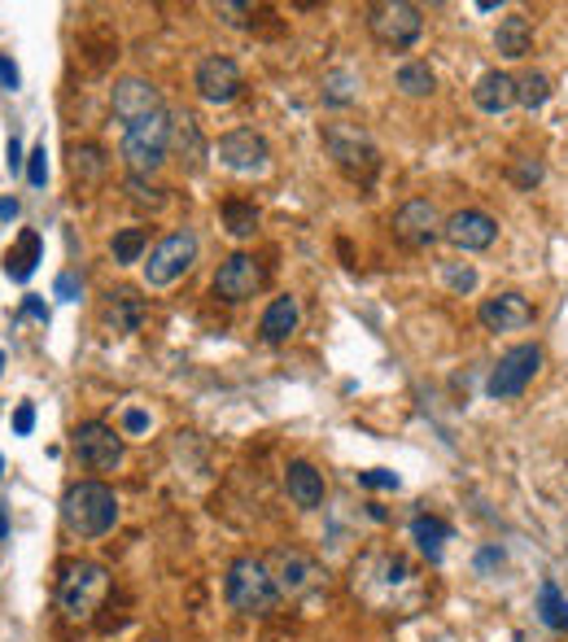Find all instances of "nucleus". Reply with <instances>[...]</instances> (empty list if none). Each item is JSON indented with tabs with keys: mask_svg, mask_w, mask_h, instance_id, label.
<instances>
[{
	"mask_svg": "<svg viewBox=\"0 0 568 642\" xmlns=\"http://www.w3.org/2000/svg\"><path fill=\"white\" fill-rule=\"evenodd\" d=\"M350 590L381 616H411L429 598V581L394 551H363L350 568Z\"/></svg>",
	"mask_w": 568,
	"mask_h": 642,
	"instance_id": "obj_1",
	"label": "nucleus"
},
{
	"mask_svg": "<svg viewBox=\"0 0 568 642\" xmlns=\"http://www.w3.org/2000/svg\"><path fill=\"white\" fill-rule=\"evenodd\" d=\"M62 524L71 538H106L119 524V494L106 481H79L62 498Z\"/></svg>",
	"mask_w": 568,
	"mask_h": 642,
	"instance_id": "obj_2",
	"label": "nucleus"
},
{
	"mask_svg": "<svg viewBox=\"0 0 568 642\" xmlns=\"http://www.w3.org/2000/svg\"><path fill=\"white\" fill-rule=\"evenodd\" d=\"M223 594H227L232 612H240V616H267V612L280 607V590L267 572V559H258V555H240L227 568Z\"/></svg>",
	"mask_w": 568,
	"mask_h": 642,
	"instance_id": "obj_3",
	"label": "nucleus"
},
{
	"mask_svg": "<svg viewBox=\"0 0 568 642\" xmlns=\"http://www.w3.org/2000/svg\"><path fill=\"white\" fill-rule=\"evenodd\" d=\"M324 149L337 162V171L355 184H372L381 171V149L372 145V136L355 123H329L324 127Z\"/></svg>",
	"mask_w": 568,
	"mask_h": 642,
	"instance_id": "obj_4",
	"label": "nucleus"
},
{
	"mask_svg": "<svg viewBox=\"0 0 568 642\" xmlns=\"http://www.w3.org/2000/svg\"><path fill=\"white\" fill-rule=\"evenodd\" d=\"M110 594V572L92 559H71L58 577V607L66 620H88Z\"/></svg>",
	"mask_w": 568,
	"mask_h": 642,
	"instance_id": "obj_5",
	"label": "nucleus"
},
{
	"mask_svg": "<svg viewBox=\"0 0 568 642\" xmlns=\"http://www.w3.org/2000/svg\"><path fill=\"white\" fill-rule=\"evenodd\" d=\"M171 123L175 119L166 110H158V114L123 127V162H127L132 175L145 180V175H153L171 158Z\"/></svg>",
	"mask_w": 568,
	"mask_h": 642,
	"instance_id": "obj_6",
	"label": "nucleus"
},
{
	"mask_svg": "<svg viewBox=\"0 0 568 642\" xmlns=\"http://www.w3.org/2000/svg\"><path fill=\"white\" fill-rule=\"evenodd\" d=\"M368 32L381 49H411L424 36V14L407 0H381V5H368Z\"/></svg>",
	"mask_w": 568,
	"mask_h": 642,
	"instance_id": "obj_7",
	"label": "nucleus"
},
{
	"mask_svg": "<svg viewBox=\"0 0 568 642\" xmlns=\"http://www.w3.org/2000/svg\"><path fill=\"white\" fill-rule=\"evenodd\" d=\"M267 559V572H271V581H275V590H280V598H307L311 590H320L324 585V568L307 555V551H271V555H262Z\"/></svg>",
	"mask_w": 568,
	"mask_h": 642,
	"instance_id": "obj_8",
	"label": "nucleus"
},
{
	"mask_svg": "<svg viewBox=\"0 0 568 642\" xmlns=\"http://www.w3.org/2000/svg\"><path fill=\"white\" fill-rule=\"evenodd\" d=\"M193 262H197V236H193L188 227H180V232L162 236V240L149 249L145 284H149V288H166V284H175Z\"/></svg>",
	"mask_w": 568,
	"mask_h": 642,
	"instance_id": "obj_9",
	"label": "nucleus"
},
{
	"mask_svg": "<svg viewBox=\"0 0 568 642\" xmlns=\"http://www.w3.org/2000/svg\"><path fill=\"white\" fill-rule=\"evenodd\" d=\"M71 450L88 472H114L123 464V433L110 429L106 420H84L71 433Z\"/></svg>",
	"mask_w": 568,
	"mask_h": 642,
	"instance_id": "obj_10",
	"label": "nucleus"
},
{
	"mask_svg": "<svg viewBox=\"0 0 568 642\" xmlns=\"http://www.w3.org/2000/svg\"><path fill=\"white\" fill-rule=\"evenodd\" d=\"M442 223H446V219L437 214V206L424 201V197H416V201H403V206L394 210L390 232H394V240L407 245V249H429V245L442 236Z\"/></svg>",
	"mask_w": 568,
	"mask_h": 642,
	"instance_id": "obj_11",
	"label": "nucleus"
},
{
	"mask_svg": "<svg viewBox=\"0 0 568 642\" xmlns=\"http://www.w3.org/2000/svg\"><path fill=\"white\" fill-rule=\"evenodd\" d=\"M538 368H542V350L538 346H516V350H507L498 363H494V372H490V398H520L524 394V385L538 376Z\"/></svg>",
	"mask_w": 568,
	"mask_h": 642,
	"instance_id": "obj_12",
	"label": "nucleus"
},
{
	"mask_svg": "<svg viewBox=\"0 0 568 642\" xmlns=\"http://www.w3.org/2000/svg\"><path fill=\"white\" fill-rule=\"evenodd\" d=\"M262 280H267V271H262V262H258L254 254H232V258L214 271L210 288H214L219 301L236 306V301H249V297L262 288Z\"/></svg>",
	"mask_w": 568,
	"mask_h": 642,
	"instance_id": "obj_13",
	"label": "nucleus"
},
{
	"mask_svg": "<svg viewBox=\"0 0 568 642\" xmlns=\"http://www.w3.org/2000/svg\"><path fill=\"white\" fill-rule=\"evenodd\" d=\"M219 162L232 171V175H262L267 166H271V149H267V140L258 136V132H249V127H236V132H227L223 140H219Z\"/></svg>",
	"mask_w": 568,
	"mask_h": 642,
	"instance_id": "obj_14",
	"label": "nucleus"
},
{
	"mask_svg": "<svg viewBox=\"0 0 568 642\" xmlns=\"http://www.w3.org/2000/svg\"><path fill=\"white\" fill-rule=\"evenodd\" d=\"M193 88H197V97L206 106H232L240 97L245 79H240V66L232 58H206L197 66V75H193Z\"/></svg>",
	"mask_w": 568,
	"mask_h": 642,
	"instance_id": "obj_15",
	"label": "nucleus"
},
{
	"mask_svg": "<svg viewBox=\"0 0 568 642\" xmlns=\"http://www.w3.org/2000/svg\"><path fill=\"white\" fill-rule=\"evenodd\" d=\"M477 319L485 333H520L533 324V301L524 293H494L481 301Z\"/></svg>",
	"mask_w": 568,
	"mask_h": 642,
	"instance_id": "obj_16",
	"label": "nucleus"
},
{
	"mask_svg": "<svg viewBox=\"0 0 568 642\" xmlns=\"http://www.w3.org/2000/svg\"><path fill=\"white\" fill-rule=\"evenodd\" d=\"M110 110H114V119H119L123 127H132V123L158 114V110H162V97H158V88H153L149 79L127 75V79L114 84V92H110Z\"/></svg>",
	"mask_w": 568,
	"mask_h": 642,
	"instance_id": "obj_17",
	"label": "nucleus"
},
{
	"mask_svg": "<svg viewBox=\"0 0 568 642\" xmlns=\"http://www.w3.org/2000/svg\"><path fill=\"white\" fill-rule=\"evenodd\" d=\"M442 236H446L455 249L472 254V249H490V245H494L498 223H494L485 210H455V214L442 223Z\"/></svg>",
	"mask_w": 568,
	"mask_h": 642,
	"instance_id": "obj_18",
	"label": "nucleus"
},
{
	"mask_svg": "<svg viewBox=\"0 0 568 642\" xmlns=\"http://www.w3.org/2000/svg\"><path fill=\"white\" fill-rule=\"evenodd\" d=\"M171 153L180 158V166L188 175H201L206 171L210 145H206V132H201L197 114H175V123H171Z\"/></svg>",
	"mask_w": 568,
	"mask_h": 642,
	"instance_id": "obj_19",
	"label": "nucleus"
},
{
	"mask_svg": "<svg viewBox=\"0 0 568 642\" xmlns=\"http://www.w3.org/2000/svg\"><path fill=\"white\" fill-rule=\"evenodd\" d=\"M284 490H289V498L302 507V511H316L324 503V477L307 464V459H294L289 468H284Z\"/></svg>",
	"mask_w": 568,
	"mask_h": 642,
	"instance_id": "obj_20",
	"label": "nucleus"
},
{
	"mask_svg": "<svg viewBox=\"0 0 568 642\" xmlns=\"http://www.w3.org/2000/svg\"><path fill=\"white\" fill-rule=\"evenodd\" d=\"M472 101H477L481 114H503V110L516 106V79L507 71H485L472 88Z\"/></svg>",
	"mask_w": 568,
	"mask_h": 642,
	"instance_id": "obj_21",
	"label": "nucleus"
},
{
	"mask_svg": "<svg viewBox=\"0 0 568 642\" xmlns=\"http://www.w3.org/2000/svg\"><path fill=\"white\" fill-rule=\"evenodd\" d=\"M298 319H302V306H298V297H275L267 310H262V324H258V333H262V342H289V333H298Z\"/></svg>",
	"mask_w": 568,
	"mask_h": 642,
	"instance_id": "obj_22",
	"label": "nucleus"
},
{
	"mask_svg": "<svg viewBox=\"0 0 568 642\" xmlns=\"http://www.w3.org/2000/svg\"><path fill=\"white\" fill-rule=\"evenodd\" d=\"M36 262H45V236H40L36 227H27V232L5 249V275L18 280V284H27L32 271H36Z\"/></svg>",
	"mask_w": 568,
	"mask_h": 642,
	"instance_id": "obj_23",
	"label": "nucleus"
},
{
	"mask_svg": "<svg viewBox=\"0 0 568 642\" xmlns=\"http://www.w3.org/2000/svg\"><path fill=\"white\" fill-rule=\"evenodd\" d=\"M106 324L114 329V333H140V324H145V297H136L132 288H114L110 293V301H106Z\"/></svg>",
	"mask_w": 568,
	"mask_h": 642,
	"instance_id": "obj_24",
	"label": "nucleus"
},
{
	"mask_svg": "<svg viewBox=\"0 0 568 642\" xmlns=\"http://www.w3.org/2000/svg\"><path fill=\"white\" fill-rule=\"evenodd\" d=\"M71 175L79 188H97L110 175V158L101 145H71Z\"/></svg>",
	"mask_w": 568,
	"mask_h": 642,
	"instance_id": "obj_25",
	"label": "nucleus"
},
{
	"mask_svg": "<svg viewBox=\"0 0 568 642\" xmlns=\"http://www.w3.org/2000/svg\"><path fill=\"white\" fill-rule=\"evenodd\" d=\"M494 45H498V53L511 58V62L529 58V49H533V27H529V18H524V14H507V18L498 23V32H494Z\"/></svg>",
	"mask_w": 568,
	"mask_h": 642,
	"instance_id": "obj_26",
	"label": "nucleus"
},
{
	"mask_svg": "<svg viewBox=\"0 0 568 642\" xmlns=\"http://www.w3.org/2000/svg\"><path fill=\"white\" fill-rule=\"evenodd\" d=\"M411 538H416V546H420V555L429 559V564H437L442 559V551H446V542H450V524L446 520H437V516H416L411 520Z\"/></svg>",
	"mask_w": 568,
	"mask_h": 642,
	"instance_id": "obj_27",
	"label": "nucleus"
},
{
	"mask_svg": "<svg viewBox=\"0 0 568 642\" xmlns=\"http://www.w3.org/2000/svg\"><path fill=\"white\" fill-rule=\"evenodd\" d=\"M394 88H398L403 97H429V92L437 88V75H433L429 62H403L398 75H394Z\"/></svg>",
	"mask_w": 568,
	"mask_h": 642,
	"instance_id": "obj_28",
	"label": "nucleus"
},
{
	"mask_svg": "<svg viewBox=\"0 0 568 642\" xmlns=\"http://www.w3.org/2000/svg\"><path fill=\"white\" fill-rule=\"evenodd\" d=\"M538 616H542L546 629H559V633L568 629V598H564V590L555 581L538 585Z\"/></svg>",
	"mask_w": 568,
	"mask_h": 642,
	"instance_id": "obj_29",
	"label": "nucleus"
},
{
	"mask_svg": "<svg viewBox=\"0 0 568 642\" xmlns=\"http://www.w3.org/2000/svg\"><path fill=\"white\" fill-rule=\"evenodd\" d=\"M223 227H227V236H236V240H245V236H254L258 232V206L254 201H223Z\"/></svg>",
	"mask_w": 568,
	"mask_h": 642,
	"instance_id": "obj_30",
	"label": "nucleus"
},
{
	"mask_svg": "<svg viewBox=\"0 0 568 642\" xmlns=\"http://www.w3.org/2000/svg\"><path fill=\"white\" fill-rule=\"evenodd\" d=\"M320 92H324V106H337L342 110V106H350L359 97V75L355 71H329Z\"/></svg>",
	"mask_w": 568,
	"mask_h": 642,
	"instance_id": "obj_31",
	"label": "nucleus"
},
{
	"mask_svg": "<svg viewBox=\"0 0 568 642\" xmlns=\"http://www.w3.org/2000/svg\"><path fill=\"white\" fill-rule=\"evenodd\" d=\"M145 245H149V232H145V227H123V232H114L110 254H114L119 267H127V262H140Z\"/></svg>",
	"mask_w": 568,
	"mask_h": 642,
	"instance_id": "obj_32",
	"label": "nucleus"
},
{
	"mask_svg": "<svg viewBox=\"0 0 568 642\" xmlns=\"http://www.w3.org/2000/svg\"><path fill=\"white\" fill-rule=\"evenodd\" d=\"M516 101H520L524 110H542V106L551 101V79L538 75V71L520 75V79H516Z\"/></svg>",
	"mask_w": 568,
	"mask_h": 642,
	"instance_id": "obj_33",
	"label": "nucleus"
},
{
	"mask_svg": "<svg viewBox=\"0 0 568 642\" xmlns=\"http://www.w3.org/2000/svg\"><path fill=\"white\" fill-rule=\"evenodd\" d=\"M127 193H132V201H136V206H149V210H162V206H166L162 188H153V184H149V180H140V175H127Z\"/></svg>",
	"mask_w": 568,
	"mask_h": 642,
	"instance_id": "obj_34",
	"label": "nucleus"
},
{
	"mask_svg": "<svg viewBox=\"0 0 568 642\" xmlns=\"http://www.w3.org/2000/svg\"><path fill=\"white\" fill-rule=\"evenodd\" d=\"M507 175H511L516 188H533V184H542V162L538 158H516Z\"/></svg>",
	"mask_w": 568,
	"mask_h": 642,
	"instance_id": "obj_35",
	"label": "nucleus"
},
{
	"mask_svg": "<svg viewBox=\"0 0 568 642\" xmlns=\"http://www.w3.org/2000/svg\"><path fill=\"white\" fill-rule=\"evenodd\" d=\"M442 280H446L455 293H472V288H477V271H472L468 262H446V267H442Z\"/></svg>",
	"mask_w": 568,
	"mask_h": 642,
	"instance_id": "obj_36",
	"label": "nucleus"
},
{
	"mask_svg": "<svg viewBox=\"0 0 568 642\" xmlns=\"http://www.w3.org/2000/svg\"><path fill=\"white\" fill-rule=\"evenodd\" d=\"M27 180H32V188H45V180H49V153H45V145H36L27 153Z\"/></svg>",
	"mask_w": 568,
	"mask_h": 642,
	"instance_id": "obj_37",
	"label": "nucleus"
},
{
	"mask_svg": "<svg viewBox=\"0 0 568 642\" xmlns=\"http://www.w3.org/2000/svg\"><path fill=\"white\" fill-rule=\"evenodd\" d=\"M214 14H219L227 27H245L249 14H254V5H236V0H223V5H214Z\"/></svg>",
	"mask_w": 568,
	"mask_h": 642,
	"instance_id": "obj_38",
	"label": "nucleus"
},
{
	"mask_svg": "<svg viewBox=\"0 0 568 642\" xmlns=\"http://www.w3.org/2000/svg\"><path fill=\"white\" fill-rule=\"evenodd\" d=\"M359 485H368V490H398V472L372 468V472H359Z\"/></svg>",
	"mask_w": 568,
	"mask_h": 642,
	"instance_id": "obj_39",
	"label": "nucleus"
},
{
	"mask_svg": "<svg viewBox=\"0 0 568 642\" xmlns=\"http://www.w3.org/2000/svg\"><path fill=\"white\" fill-rule=\"evenodd\" d=\"M32 429H36V407H32V403H23V407L14 411V433H18V437H27Z\"/></svg>",
	"mask_w": 568,
	"mask_h": 642,
	"instance_id": "obj_40",
	"label": "nucleus"
},
{
	"mask_svg": "<svg viewBox=\"0 0 568 642\" xmlns=\"http://www.w3.org/2000/svg\"><path fill=\"white\" fill-rule=\"evenodd\" d=\"M0 84H5L10 92H18V84H23V75H18V66L5 58V53H0Z\"/></svg>",
	"mask_w": 568,
	"mask_h": 642,
	"instance_id": "obj_41",
	"label": "nucleus"
},
{
	"mask_svg": "<svg viewBox=\"0 0 568 642\" xmlns=\"http://www.w3.org/2000/svg\"><path fill=\"white\" fill-rule=\"evenodd\" d=\"M58 297H62V301H75V297H79V275H75V271L58 275Z\"/></svg>",
	"mask_w": 568,
	"mask_h": 642,
	"instance_id": "obj_42",
	"label": "nucleus"
},
{
	"mask_svg": "<svg viewBox=\"0 0 568 642\" xmlns=\"http://www.w3.org/2000/svg\"><path fill=\"white\" fill-rule=\"evenodd\" d=\"M123 429H127V433H145V429H149V416L132 407V411H123Z\"/></svg>",
	"mask_w": 568,
	"mask_h": 642,
	"instance_id": "obj_43",
	"label": "nucleus"
},
{
	"mask_svg": "<svg viewBox=\"0 0 568 642\" xmlns=\"http://www.w3.org/2000/svg\"><path fill=\"white\" fill-rule=\"evenodd\" d=\"M23 314L27 319H45V324H49V306L40 297H23Z\"/></svg>",
	"mask_w": 568,
	"mask_h": 642,
	"instance_id": "obj_44",
	"label": "nucleus"
},
{
	"mask_svg": "<svg viewBox=\"0 0 568 642\" xmlns=\"http://www.w3.org/2000/svg\"><path fill=\"white\" fill-rule=\"evenodd\" d=\"M494 564H503V551H498V546H485V551L477 555V568H494Z\"/></svg>",
	"mask_w": 568,
	"mask_h": 642,
	"instance_id": "obj_45",
	"label": "nucleus"
},
{
	"mask_svg": "<svg viewBox=\"0 0 568 642\" xmlns=\"http://www.w3.org/2000/svg\"><path fill=\"white\" fill-rule=\"evenodd\" d=\"M18 214H23V201H18V197H5V201H0V219H5V223L18 219Z\"/></svg>",
	"mask_w": 568,
	"mask_h": 642,
	"instance_id": "obj_46",
	"label": "nucleus"
},
{
	"mask_svg": "<svg viewBox=\"0 0 568 642\" xmlns=\"http://www.w3.org/2000/svg\"><path fill=\"white\" fill-rule=\"evenodd\" d=\"M27 158H23V145H18V136H10V171H18Z\"/></svg>",
	"mask_w": 568,
	"mask_h": 642,
	"instance_id": "obj_47",
	"label": "nucleus"
},
{
	"mask_svg": "<svg viewBox=\"0 0 568 642\" xmlns=\"http://www.w3.org/2000/svg\"><path fill=\"white\" fill-rule=\"evenodd\" d=\"M5 538H10V511L0 507V542H5Z\"/></svg>",
	"mask_w": 568,
	"mask_h": 642,
	"instance_id": "obj_48",
	"label": "nucleus"
},
{
	"mask_svg": "<svg viewBox=\"0 0 568 642\" xmlns=\"http://www.w3.org/2000/svg\"><path fill=\"white\" fill-rule=\"evenodd\" d=\"M0 477H5V455H0Z\"/></svg>",
	"mask_w": 568,
	"mask_h": 642,
	"instance_id": "obj_49",
	"label": "nucleus"
},
{
	"mask_svg": "<svg viewBox=\"0 0 568 642\" xmlns=\"http://www.w3.org/2000/svg\"><path fill=\"white\" fill-rule=\"evenodd\" d=\"M145 642H166V638H145Z\"/></svg>",
	"mask_w": 568,
	"mask_h": 642,
	"instance_id": "obj_50",
	"label": "nucleus"
},
{
	"mask_svg": "<svg viewBox=\"0 0 568 642\" xmlns=\"http://www.w3.org/2000/svg\"><path fill=\"white\" fill-rule=\"evenodd\" d=\"M0 368H5V355H0Z\"/></svg>",
	"mask_w": 568,
	"mask_h": 642,
	"instance_id": "obj_51",
	"label": "nucleus"
}]
</instances>
